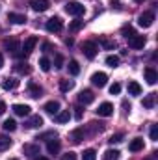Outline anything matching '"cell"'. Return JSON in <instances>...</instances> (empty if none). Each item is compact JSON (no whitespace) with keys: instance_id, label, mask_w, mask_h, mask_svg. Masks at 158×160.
I'll return each instance as SVG.
<instances>
[{"instance_id":"obj_1","label":"cell","mask_w":158,"mask_h":160,"mask_svg":"<svg viewBox=\"0 0 158 160\" xmlns=\"http://www.w3.org/2000/svg\"><path fill=\"white\" fill-rule=\"evenodd\" d=\"M65 11H67L69 15H73V17H80V15L86 13V8H84V4H80V2H67V4H65Z\"/></svg>"},{"instance_id":"obj_2","label":"cell","mask_w":158,"mask_h":160,"mask_svg":"<svg viewBox=\"0 0 158 160\" xmlns=\"http://www.w3.org/2000/svg\"><path fill=\"white\" fill-rule=\"evenodd\" d=\"M37 45V38L36 36H32V38H28V39L24 41V45H22V50L21 52H17V56L19 58H24V56H28L32 50H34V47Z\"/></svg>"},{"instance_id":"obj_3","label":"cell","mask_w":158,"mask_h":160,"mask_svg":"<svg viewBox=\"0 0 158 160\" xmlns=\"http://www.w3.org/2000/svg\"><path fill=\"white\" fill-rule=\"evenodd\" d=\"M62 28H63V22H62L60 17H52V19L47 21V32L58 34V32H62Z\"/></svg>"},{"instance_id":"obj_4","label":"cell","mask_w":158,"mask_h":160,"mask_svg":"<svg viewBox=\"0 0 158 160\" xmlns=\"http://www.w3.org/2000/svg\"><path fill=\"white\" fill-rule=\"evenodd\" d=\"M153 22H155V13L153 11H145V13H141L138 17V24L143 26V28H149Z\"/></svg>"},{"instance_id":"obj_5","label":"cell","mask_w":158,"mask_h":160,"mask_svg":"<svg viewBox=\"0 0 158 160\" xmlns=\"http://www.w3.org/2000/svg\"><path fill=\"white\" fill-rule=\"evenodd\" d=\"M82 50H84V56L86 58H89V60H93L95 56H97V45L93 43V41H86L84 45H82Z\"/></svg>"},{"instance_id":"obj_6","label":"cell","mask_w":158,"mask_h":160,"mask_svg":"<svg viewBox=\"0 0 158 160\" xmlns=\"http://www.w3.org/2000/svg\"><path fill=\"white\" fill-rule=\"evenodd\" d=\"M93 101H95V95H93L91 89H84V91L78 93V102L80 104H91Z\"/></svg>"},{"instance_id":"obj_7","label":"cell","mask_w":158,"mask_h":160,"mask_svg":"<svg viewBox=\"0 0 158 160\" xmlns=\"http://www.w3.org/2000/svg\"><path fill=\"white\" fill-rule=\"evenodd\" d=\"M91 82H93V86H97V88H104L106 82H108V77H106V73H93V75H91Z\"/></svg>"},{"instance_id":"obj_8","label":"cell","mask_w":158,"mask_h":160,"mask_svg":"<svg viewBox=\"0 0 158 160\" xmlns=\"http://www.w3.org/2000/svg\"><path fill=\"white\" fill-rule=\"evenodd\" d=\"M114 114V106L110 104V102H102L99 108H97V116H101V118H110Z\"/></svg>"},{"instance_id":"obj_9","label":"cell","mask_w":158,"mask_h":160,"mask_svg":"<svg viewBox=\"0 0 158 160\" xmlns=\"http://www.w3.org/2000/svg\"><path fill=\"white\" fill-rule=\"evenodd\" d=\"M30 6H32V9L34 11H47L48 8H50V2L48 0H30Z\"/></svg>"},{"instance_id":"obj_10","label":"cell","mask_w":158,"mask_h":160,"mask_svg":"<svg viewBox=\"0 0 158 160\" xmlns=\"http://www.w3.org/2000/svg\"><path fill=\"white\" fill-rule=\"evenodd\" d=\"M22 151H24V155H28L30 158H37V157H39V145H36V143H26V145L22 147Z\"/></svg>"},{"instance_id":"obj_11","label":"cell","mask_w":158,"mask_h":160,"mask_svg":"<svg viewBox=\"0 0 158 160\" xmlns=\"http://www.w3.org/2000/svg\"><path fill=\"white\" fill-rule=\"evenodd\" d=\"M128 47H132V48H136V50L143 48V47H145V38H143V36H132V38L128 39Z\"/></svg>"},{"instance_id":"obj_12","label":"cell","mask_w":158,"mask_h":160,"mask_svg":"<svg viewBox=\"0 0 158 160\" xmlns=\"http://www.w3.org/2000/svg\"><path fill=\"white\" fill-rule=\"evenodd\" d=\"M43 110H45L47 114H50V116H56V114L60 112V102H58V101H48Z\"/></svg>"},{"instance_id":"obj_13","label":"cell","mask_w":158,"mask_h":160,"mask_svg":"<svg viewBox=\"0 0 158 160\" xmlns=\"http://www.w3.org/2000/svg\"><path fill=\"white\" fill-rule=\"evenodd\" d=\"M13 112H15V116L24 118V116H30V106L28 104H13Z\"/></svg>"},{"instance_id":"obj_14","label":"cell","mask_w":158,"mask_h":160,"mask_svg":"<svg viewBox=\"0 0 158 160\" xmlns=\"http://www.w3.org/2000/svg\"><path fill=\"white\" fill-rule=\"evenodd\" d=\"M41 86H37L36 82H28V95L32 97V99H37V97H41Z\"/></svg>"},{"instance_id":"obj_15","label":"cell","mask_w":158,"mask_h":160,"mask_svg":"<svg viewBox=\"0 0 158 160\" xmlns=\"http://www.w3.org/2000/svg\"><path fill=\"white\" fill-rule=\"evenodd\" d=\"M145 80H147V84H151V86L156 84L158 75H156V71H155L153 67H147V69H145Z\"/></svg>"},{"instance_id":"obj_16","label":"cell","mask_w":158,"mask_h":160,"mask_svg":"<svg viewBox=\"0 0 158 160\" xmlns=\"http://www.w3.org/2000/svg\"><path fill=\"white\" fill-rule=\"evenodd\" d=\"M7 21L13 22V24H24V22H26V17L21 15V13H9V15H7Z\"/></svg>"},{"instance_id":"obj_17","label":"cell","mask_w":158,"mask_h":160,"mask_svg":"<svg viewBox=\"0 0 158 160\" xmlns=\"http://www.w3.org/2000/svg\"><path fill=\"white\" fill-rule=\"evenodd\" d=\"M69 140H71L73 143H80V142L84 140V128H75V130L71 132Z\"/></svg>"},{"instance_id":"obj_18","label":"cell","mask_w":158,"mask_h":160,"mask_svg":"<svg viewBox=\"0 0 158 160\" xmlns=\"http://www.w3.org/2000/svg\"><path fill=\"white\" fill-rule=\"evenodd\" d=\"M128 149H130L132 153H138V151H141V149H143V140H141V138H134V140L130 142Z\"/></svg>"},{"instance_id":"obj_19","label":"cell","mask_w":158,"mask_h":160,"mask_svg":"<svg viewBox=\"0 0 158 160\" xmlns=\"http://www.w3.org/2000/svg\"><path fill=\"white\" fill-rule=\"evenodd\" d=\"M47 151L50 153V155H56V153H60V142L58 140H48V143H47Z\"/></svg>"},{"instance_id":"obj_20","label":"cell","mask_w":158,"mask_h":160,"mask_svg":"<svg viewBox=\"0 0 158 160\" xmlns=\"http://www.w3.org/2000/svg\"><path fill=\"white\" fill-rule=\"evenodd\" d=\"M41 125H43V118H39V116H32L26 121V128H37Z\"/></svg>"},{"instance_id":"obj_21","label":"cell","mask_w":158,"mask_h":160,"mask_svg":"<svg viewBox=\"0 0 158 160\" xmlns=\"http://www.w3.org/2000/svg\"><path fill=\"white\" fill-rule=\"evenodd\" d=\"M19 86V80L17 78H6L2 82V89H6V91H9V89H15Z\"/></svg>"},{"instance_id":"obj_22","label":"cell","mask_w":158,"mask_h":160,"mask_svg":"<svg viewBox=\"0 0 158 160\" xmlns=\"http://www.w3.org/2000/svg\"><path fill=\"white\" fill-rule=\"evenodd\" d=\"M4 47H6V50H11L13 54H17V50H19V41L17 39H7L4 43Z\"/></svg>"},{"instance_id":"obj_23","label":"cell","mask_w":158,"mask_h":160,"mask_svg":"<svg viewBox=\"0 0 158 160\" xmlns=\"http://www.w3.org/2000/svg\"><path fill=\"white\" fill-rule=\"evenodd\" d=\"M128 93L130 95H141V86L138 84V82H128Z\"/></svg>"},{"instance_id":"obj_24","label":"cell","mask_w":158,"mask_h":160,"mask_svg":"<svg viewBox=\"0 0 158 160\" xmlns=\"http://www.w3.org/2000/svg\"><path fill=\"white\" fill-rule=\"evenodd\" d=\"M2 128H4L6 132H13V130L17 128V123H15V119H6L2 123Z\"/></svg>"},{"instance_id":"obj_25","label":"cell","mask_w":158,"mask_h":160,"mask_svg":"<svg viewBox=\"0 0 158 160\" xmlns=\"http://www.w3.org/2000/svg\"><path fill=\"white\" fill-rule=\"evenodd\" d=\"M73 88H75V82H73V80H62V82H60V89H62L63 93L71 91Z\"/></svg>"},{"instance_id":"obj_26","label":"cell","mask_w":158,"mask_h":160,"mask_svg":"<svg viewBox=\"0 0 158 160\" xmlns=\"http://www.w3.org/2000/svg\"><path fill=\"white\" fill-rule=\"evenodd\" d=\"M119 153L117 149H108L106 153H104V157H102V160H117L119 158Z\"/></svg>"},{"instance_id":"obj_27","label":"cell","mask_w":158,"mask_h":160,"mask_svg":"<svg viewBox=\"0 0 158 160\" xmlns=\"http://www.w3.org/2000/svg\"><path fill=\"white\" fill-rule=\"evenodd\" d=\"M99 43H101V47H104L106 50H114L117 45H116V41L112 39H106V38H102V39H99Z\"/></svg>"},{"instance_id":"obj_28","label":"cell","mask_w":158,"mask_h":160,"mask_svg":"<svg viewBox=\"0 0 158 160\" xmlns=\"http://www.w3.org/2000/svg\"><path fill=\"white\" fill-rule=\"evenodd\" d=\"M69 119H71L69 110H63V112H58V114H56V121H58V123H67Z\"/></svg>"},{"instance_id":"obj_29","label":"cell","mask_w":158,"mask_h":160,"mask_svg":"<svg viewBox=\"0 0 158 160\" xmlns=\"http://www.w3.org/2000/svg\"><path fill=\"white\" fill-rule=\"evenodd\" d=\"M69 73H71L73 77H77V75L80 73V65H78L77 60H71V62H69Z\"/></svg>"},{"instance_id":"obj_30","label":"cell","mask_w":158,"mask_h":160,"mask_svg":"<svg viewBox=\"0 0 158 160\" xmlns=\"http://www.w3.org/2000/svg\"><path fill=\"white\" fill-rule=\"evenodd\" d=\"M155 99H156V95H155V93H149V95L143 99V106H145V108H153V106H155Z\"/></svg>"},{"instance_id":"obj_31","label":"cell","mask_w":158,"mask_h":160,"mask_svg":"<svg viewBox=\"0 0 158 160\" xmlns=\"http://www.w3.org/2000/svg\"><path fill=\"white\" fill-rule=\"evenodd\" d=\"M82 160H97V153H95V149H86L84 155H82Z\"/></svg>"},{"instance_id":"obj_32","label":"cell","mask_w":158,"mask_h":160,"mask_svg":"<svg viewBox=\"0 0 158 160\" xmlns=\"http://www.w3.org/2000/svg\"><path fill=\"white\" fill-rule=\"evenodd\" d=\"M9 145H11V140H9L7 136H0V151L9 149Z\"/></svg>"},{"instance_id":"obj_33","label":"cell","mask_w":158,"mask_h":160,"mask_svg":"<svg viewBox=\"0 0 158 160\" xmlns=\"http://www.w3.org/2000/svg\"><path fill=\"white\" fill-rule=\"evenodd\" d=\"M123 36H125L126 39H130L132 36H136V32H134V28H132L130 24H126V26H123Z\"/></svg>"},{"instance_id":"obj_34","label":"cell","mask_w":158,"mask_h":160,"mask_svg":"<svg viewBox=\"0 0 158 160\" xmlns=\"http://www.w3.org/2000/svg\"><path fill=\"white\" fill-rule=\"evenodd\" d=\"M15 71L21 73V75H28V73H30V67H28L26 63H19V65H15Z\"/></svg>"},{"instance_id":"obj_35","label":"cell","mask_w":158,"mask_h":160,"mask_svg":"<svg viewBox=\"0 0 158 160\" xmlns=\"http://www.w3.org/2000/svg\"><path fill=\"white\" fill-rule=\"evenodd\" d=\"M106 65H110V67H117L119 65V58L114 54V56H108L106 58Z\"/></svg>"},{"instance_id":"obj_36","label":"cell","mask_w":158,"mask_h":160,"mask_svg":"<svg viewBox=\"0 0 158 160\" xmlns=\"http://www.w3.org/2000/svg\"><path fill=\"white\" fill-rule=\"evenodd\" d=\"M39 67H41V71H50V62H48V58H41L39 60Z\"/></svg>"},{"instance_id":"obj_37","label":"cell","mask_w":158,"mask_h":160,"mask_svg":"<svg viewBox=\"0 0 158 160\" xmlns=\"http://www.w3.org/2000/svg\"><path fill=\"white\" fill-rule=\"evenodd\" d=\"M82 26H84V21H73V22L69 24V30H71V32H78Z\"/></svg>"},{"instance_id":"obj_38","label":"cell","mask_w":158,"mask_h":160,"mask_svg":"<svg viewBox=\"0 0 158 160\" xmlns=\"http://www.w3.org/2000/svg\"><path fill=\"white\" fill-rule=\"evenodd\" d=\"M54 67H56V69H62V67H63V56H62V54H56V56H54Z\"/></svg>"},{"instance_id":"obj_39","label":"cell","mask_w":158,"mask_h":160,"mask_svg":"<svg viewBox=\"0 0 158 160\" xmlns=\"http://www.w3.org/2000/svg\"><path fill=\"white\" fill-rule=\"evenodd\" d=\"M108 142H110L112 145H114V143H119V142H123V134H121V132H119V134H114Z\"/></svg>"},{"instance_id":"obj_40","label":"cell","mask_w":158,"mask_h":160,"mask_svg":"<svg viewBox=\"0 0 158 160\" xmlns=\"http://www.w3.org/2000/svg\"><path fill=\"white\" fill-rule=\"evenodd\" d=\"M151 140H155V142L158 140V127H156V125H153V127H151Z\"/></svg>"},{"instance_id":"obj_41","label":"cell","mask_w":158,"mask_h":160,"mask_svg":"<svg viewBox=\"0 0 158 160\" xmlns=\"http://www.w3.org/2000/svg\"><path fill=\"white\" fill-rule=\"evenodd\" d=\"M119 91H121V86H119V84H112V86H110V93H112V95H117Z\"/></svg>"},{"instance_id":"obj_42","label":"cell","mask_w":158,"mask_h":160,"mask_svg":"<svg viewBox=\"0 0 158 160\" xmlns=\"http://www.w3.org/2000/svg\"><path fill=\"white\" fill-rule=\"evenodd\" d=\"M62 160H77V155L75 153H67V155H63Z\"/></svg>"},{"instance_id":"obj_43","label":"cell","mask_w":158,"mask_h":160,"mask_svg":"<svg viewBox=\"0 0 158 160\" xmlns=\"http://www.w3.org/2000/svg\"><path fill=\"white\" fill-rule=\"evenodd\" d=\"M75 118H77V119H82V108H80V106H75Z\"/></svg>"},{"instance_id":"obj_44","label":"cell","mask_w":158,"mask_h":160,"mask_svg":"<svg viewBox=\"0 0 158 160\" xmlns=\"http://www.w3.org/2000/svg\"><path fill=\"white\" fill-rule=\"evenodd\" d=\"M43 50H45V52L52 50V45H50V43H45V45H43Z\"/></svg>"},{"instance_id":"obj_45","label":"cell","mask_w":158,"mask_h":160,"mask_svg":"<svg viewBox=\"0 0 158 160\" xmlns=\"http://www.w3.org/2000/svg\"><path fill=\"white\" fill-rule=\"evenodd\" d=\"M4 112H6V102H4V101H0V116H2Z\"/></svg>"},{"instance_id":"obj_46","label":"cell","mask_w":158,"mask_h":160,"mask_svg":"<svg viewBox=\"0 0 158 160\" xmlns=\"http://www.w3.org/2000/svg\"><path fill=\"white\" fill-rule=\"evenodd\" d=\"M2 65H4V58L0 56V67H2Z\"/></svg>"},{"instance_id":"obj_47","label":"cell","mask_w":158,"mask_h":160,"mask_svg":"<svg viewBox=\"0 0 158 160\" xmlns=\"http://www.w3.org/2000/svg\"><path fill=\"white\" fill-rule=\"evenodd\" d=\"M37 160H48V158H45V157H37Z\"/></svg>"},{"instance_id":"obj_48","label":"cell","mask_w":158,"mask_h":160,"mask_svg":"<svg viewBox=\"0 0 158 160\" xmlns=\"http://www.w3.org/2000/svg\"><path fill=\"white\" fill-rule=\"evenodd\" d=\"M136 2H138V4H140V2H143V0H136Z\"/></svg>"},{"instance_id":"obj_49","label":"cell","mask_w":158,"mask_h":160,"mask_svg":"<svg viewBox=\"0 0 158 160\" xmlns=\"http://www.w3.org/2000/svg\"><path fill=\"white\" fill-rule=\"evenodd\" d=\"M9 160H19V158H9Z\"/></svg>"}]
</instances>
